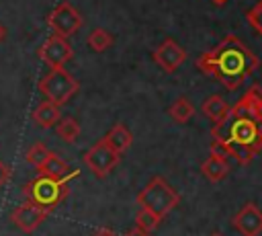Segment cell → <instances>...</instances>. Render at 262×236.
Segmentation results:
<instances>
[{
    "mask_svg": "<svg viewBox=\"0 0 262 236\" xmlns=\"http://www.w3.org/2000/svg\"><path fill=\"white\" fill-rule=\"evenodd\" d=\"M213 2H215V4H225L227 0H213Z\"/></svg>",
    "mask_w": 262,
    "mask_h": 236,
    "instance_id": "f1b7e54d",
    "label": "cell"
},
{
    "mask_svg": "<svg viewBox=\"0 0 262 236\" xmlns=\"http://www.w3.org/2000/svg\"><path fill=\"white\" fill-rule=\"evenodd\" d=\"M231 119H250V121H262V86L252 84L239 101L229 109Z\"/></svg>",
    "mask_w": 262,
    "mask_h": 236,
    "instance_id": "52a82bcc",
    "label": "cell"
},
{
    "mask_svg": "<svg viewBox=\"0 0 262 236\" xmlns=\"http://www.w3.org/2000/svg\"><path fill=\"white\" fill-rule=\"evenodd\" d=\"M211 236H223V234H219V232H213V234H211Z\"/></svg>",
    "mask_w": 262,
    "mask_h": 236,
    "instance_id": "f546056e",
    "label": "cell"
},
{
    "mask_svg": "<svg viewBox=\"0 0 262 236\" xmlns=\"http://www.w3.org/2000/svg\"><path fill=\"white\" fill-rule=\"evenodd\" d=\"M123 236H149V232H145V230H141V228H131V230L125 232Z\"/></svg>",
    "mask_w": 262,
    "mask_h": 236,
    "instance_id": "484cf974",
    "label": "cell"
},
{
    "mask_svg": "<svg viewBox=\"0 0 262 236\" xmlns=\"http://www.w3.org/2000/svg\"><path fill=\"white\" fill-rule=\"evenodd\" d=\"M201 172H203L211 183H219V181H223V179L227 176L229 164H227V160H221V158H217V156H209V158L201 164Z\"/></svg>",
    "mask_w": 262,
    "mask_h": 236,
    "instance_id": "2e32d148",
    "label": "cell"
},
{
    "mask_svg": "<svg viewBox=\"0 0 262 236\" xmlns=\"http://www.w3.org/2000/svg\"><path fill=\"white\" fill-rule=\"evenodd\" d=\"M86 41H88V47H90V49H94V51L100 53V51H106V49L115 43V37H113L106 29H100V27H98V29L90 31V35H88Z\"/></svg>",
    "mask_w": 262,
    "mask_h": 236,
    "instance_id": "d6986e66",
    "label": "cell"
},
{
    "mask_svg": "<svg viewBox=\"0 0 262 236\" xmlns=\"http://www.w3.org/2000/svg\"><path fill=\"white\" fill-rule=\"evenodd\" d=\"M4 37H6V29H4V25L0 23V43L4 41Z\"/></svg>",
    "mask_w": 262,
    "mask_h": 236,
    "instance_id": "83f0119b",
    "label": "cell"
},
{
    "mask_svg": "<svg viewBox=\"0 0 262 236\" xmlns=\"http://www.w3.org/2000/svg\"><path fill=\"white\" fill-rule=\"evenodd\" d=\"M57 127V135L66 142V144H74L76 140H78V135H80V123L74 119V117H61L57 123H55Z\"/></svg>",
    "mask_w": 262,
    "mask_h": 236,
    "instance_id": "e0dca14e",
    "label": "cell"
},
{
    "mask_svg": "<svg viewBox=\"0 0 262 236\" xmlns=\"http://www.w3.org/2000/svg\"><path fill=\"white\" fill-rule=\"evenodd\" d=\"M84 164L90 168V172L94 174V176H98V179H104V176H108L113 170H115V166L119 164V160H121V154L117 152V150H113L106 142H104V137L102 140H98L94 146H90L86 152H84Z\"/></svg>",
    "mask_w": 262,
    "mask_h": 236,
    "instance_id": "5b68a950",
    "label": "cell"
},
{
    "mask_svg": "<svg viewBox=\"0 0 262 236\" xmlns=\"http://www.w3.org/2000/svg\"><path fill=\"white\" fill-rule=\"evenodd\" d=\"M72 179H51L39 174L37 179L29 181L23 187V195L29 203L51 211L55 205H59L68 197V183Z\"/></svg>",
    "mask_w": 262,
    "mask_h": 236,
    "instance_id": "3957f363",
    "label": "cell"
},
{
    "mask_svg": "<svg viewBox=\"0 0 262 236\" xmlns=\"http://www.w3.org/2000/svg\"><path fill=\"white\" fill-rule=\"evenodd\" d=\"M39 90L43 92V96L51 103H55L57 107L66 105L80 88L78 80L66 70V68H51L41 80H39Z\"/></svg>",
    "mask_w": 262,
    "mask_h": 236,
    "instance_id": "277c9868",
    "label": "cell"
},
{
    "mask_svg": "<svg viewBox=\"0 0 262 236\" xmlns=\"http://www.w3.org/2000/svg\"><path fill=\"white\" fill-rule=\"evenodd\" d=\"M211 156H217V158H221V160H229V158H231L227 146L221 144V142H215V140L211 142Z\"/></svg>",
    "mask_w": 262,
    "mask_h": 236,
    "instance_id": "603a6c76",
    "label": "cell"
},
{
    "mask_svg": "<svg viewBox=\"0 0 262 236\" xmlns=\"http://www.w3.org/2000/svg\"><path fill=\"white\" fill-rule=\"evenodd\" d=\"M260 2H262V0H260Z\"/></svg>",
    "mask_w": 262,
    "mask_h": 236,
    "instance_id": "4dcf8cb0",
    "label": "cell"
},
{
    "mask_svg": "<svg viewBox=\"0 0 262 236\" xmlns=\"http://www.w3.org/2000/svg\"><path fill=\"white\" fill-rule=\"evenodd\" d=\"M8 179H10V168L2 162V158H0V189L8 183Z\"/></svg>",
    "mask_w": 262,
    "mask_h": 236,
    "instance_id": "cb8c5ba5",
    "label": "cell"
},
{
    "mask_svg": "<svg viewBox=\"0 0 262 236\" xmlns=\"http://www.w3.org/2000/svg\"><path fill=\"white\" fill-rule=\"evenodd\" d=\"M39 57L49 66V68H63L72 57H74V49L68 43L66 37L59 35H51L45 39V43L39 47Z\"/></svg>",
    "mask_w": 262,
    "mask_h": 236,
    "instance_id": "ba28073f",
    "label": "cell"
},
{
    "mask_svg": "<svg viewBox=\"0 0 262 236\" xmlns=\"http://www.w3.org/2000/svg\"><path fill=\"white\" fill-rule=\"evenodd\" d=\"M51 154V150L43 144V142H35L29 150H27V154H25V158H27V162L29 164H33V166H39L47 156Z\"/></svg>",
    "mask_w": 262,
    "mask_h": 236,
    "instance_id": "ffe728a7",
    "label": "cell"
},
{
    "mask_svg": "<svg viewBox=\"0 0 262 236\" xmlns=\"http://www.w3.org/2000/svg\"><path fill=\"white\" fill-rule=\"evenodd\" d=\"M33 121H35V125H39V127H43V129H49V127H53L59 119H61V113H59V107L55 105V103H51V101H43V103H39L35 109H33Z\"/></svg>",
    "mask_w": 262,
    "mask_h": 236,
    "instance_id": "4fadbf2b",
    "label": "cell"
},
{
    "mask_svg": "<svg viewBox=\"0 0 262 236\" xmlns=\"http://www.w3.org/2000/svg\"><path fill=\"white\" fill-rule=\"evenodd\" d=\"M168 113H170V117H172L176 123H186V121L192 117L194 107H192V103H190L186 96H180V99H176V101L172 103V107L168 109Z\"/></svg>",
    "mask_w": 262,
    "mask_h": 236,
    "instance_id": "ac0fdd59",
    "label": "cell"
},
{
    "mask_svg": "<svg viewBox=\"0 0 262 236\" xmlns=\"http://www.w3.org/2000/svg\"><path fill=\"white\" fill-rule=\"evenodd\" d=\"M256 148L262 150V121H258V133H256Z\"/></svg>",
    "mask_w": 262,
    "mask_h": 236,
    "instance_id": "4316f807",
    "label": "cell"
},
{
    "mask_svg": "<svg viewBox=\"0 0 262 236\" xmlns=\"http://www.w3.org/2000/svg\"><path fill=\"white\" fill-rule=\"evenodd\" d=\"M104 142H106L113 150H117L119 154H123V152L133 144V135H131V131H129L123 123H117V125H113V127L108 129V133L104 135Z\"/></svg>",
    "mask_w": 262,
    "mask_h": 236,
    "instance_id": "5bb4252c",
    "label": "cell"
},
{
    "mask_svg": "<svg viewBox=\"0 0 262 236\" xmlns=\"http://www.w3.org/2000/svg\"><path fill=\"white\" fill-rule=\"evenodd\" d=\"M47 213H49L47 209H41V207H37V205H33V203L25 201V203H20V205H16V207L12 209L10 220H12V224H14L20 232L31 234V232H35V230L43 224V220L47 218Z\"/></svg>",
    "mask_w": 262,
    "mask_h": 236,
    "instance_id": "9c48e42d",
    "label": "cell"
},
{
    "mask_svg": "<svg viewBox=\"0 0 262 236\" xmlns=\"http://www.w3.org/2000/svg\"><path fill=\"white\" fill-rule=\"evenodd\" d=\"M37 170H39V174L51 176V179H74V176H78V172L76 170L72 172L70 164L63 158H59L57 154H53V152L37 166Z\"/></svg>",
    "mask_w": 262,
    "mask_h": 236,
    "instance_id": "7c38bea8",
    "label": "cell"
},
{
    "mask_svg": "<svg viewBox=\"0 0 262 236\" xmlns=\"http://www.w3.org/2000/svg\"><path fill=\"white\" fill-rule=\"evenodd\" d=\"M135 201L139 207L156 213L160 220H164L180 201V195L170 187V183L164 176H151L147 185L137 193Z\"/></svg>",
    "mask_w": 262,
    "mask_h": 236,
    "instance_id": "7a4b0ae2",
    "label": "cell"
},
{
    "mask_svg": "<svg viewBox=\"0 0 262 236\" xmlns=\"http://www.w3.org/2000/svg\"><path fill=\"white\" fill-rule=\"evenodd\" d=\"M135 222H137V228H141V230H145V232H151V230L158 228V224H160L162 220H160L156 213H151V211L139 207V211H137V215H135Z\"/></svg>",
    "mask_w": 262,
    "mask_h": 236,
    "instance_id": "44dd1931",
    "label": "cell"
},
{
    "mask_svg": "<svg viewBox=\"0 0 262 236\" xmlns=\"http://www.w3.org/2000/svg\"><path fill=\"white\" fill-rule=\"evenodd\" d=\"M92 236H117V234H115V230H111V228H96V230L92 232Z\"/></svg>",
    "mask_w": 262,
    "mask_h": 236,
    "instance_id": "d4e9b609",
    "label": "cell"
},
{
    "mask_svg": "<svg viewBox=\"0 0 262 236\" xmlns=\"http://www.w3.org/2000/svg\"><path fill=\"white\" fill-rule=\"evenodd\" d=\"M203 113L213 121V123H219L223 119L229 117V105L225 103V99L221 94H213L209 96L205 103H203Z\"/></svg>",
    "mask_w": 262,
    "mask_h": 236,
    "instance_id": "9a60e30c",
    "label": "cell"
},
{
    "mask_svg": "<svg viewBox=\"0 0 262 236\" xmlns=\"http://www.w3.org/2000/svg\"><path fill=\"white\" fill-rule=\"evenodd\" d=\"M82 14L74 8V4L70 2H61L57 4L49 14H47V25L53 31V35L59 37H72L80 27H82Z\"/></svg>",
    "mask_w": 262,
    "mask_h": 236,
    "instance_id": "8992f818",
    "label": "cell"
},
{
    "mask_svg": "<svg viewBox=\"0 0 262 236\" xmlns=\"http://www.w3.org/2000/svg\"><path fill=\"white\" fill-rule=\"evenodd\" d=\"M154 62L164 70V72H174L180 68V64L186 60V49L180 47L174 39H164L156 49H154Z\"/></svg>",
    "mask_w": 262,
    "mask_h": 236,
    "instance_id": "8fae6325",
    "label": "cell"
},
{
    "mask_svg": "<svg viewBox=\"0 0 262 236\" xmlns=\"http://www.w3.org/2000/svg\"><path fill=\"white\" fill-rule=\"evenodd\" d=\"M246 18H248L250 25L256 29V33L262 35V2H256V4L246 12Z\"/></svg>",
    "mask_w": 262,
    "mask_h": 236,
    "instance_id": "7402d4cb",
    "label": "cell"
},
{
    "mask_svg": "<svg viewBox=\"0 0 262 236\" xmlns=\"http://www.w3.org/2000/svg\"><path fill=\"white\" fill-rule=\"evenodd\" d=\"M233 228L242 236H260L262 234V209L254 201H248L233 215Z\"/></svg>",
    "mask_w": 262,
    "mask_h": 236,
    "instance_id": "30bf717a",
    "label": "cell"
},
{
    "mask_svg": "<svg viewBox=\"0 0 262 236\" xmlns=\"http://www.w3.org/2000/svg\"><path fill=\"white\" fill-rule=\"evenodd\" d=\"M196 68L207 76H215L227 90H237L244 80L260 68V60L239 41V37L229 33L217 47L205 51L196 60Z\"/></svg>",
    "mask_w": 262,
    "mask_h": 236,
    "instance_id": "6da1fadb",
    "label": "cell"
}]
</instances>
